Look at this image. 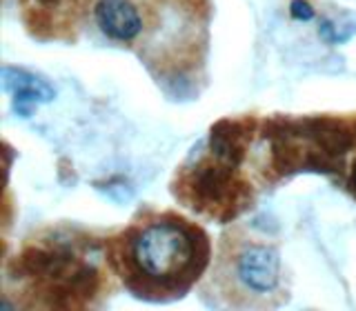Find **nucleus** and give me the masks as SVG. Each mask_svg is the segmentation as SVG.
<instances>
[{
  "label": "nucleus",
  "instance_id": "f257e3e1",
  "mask_svg": "<svg viewBox=\"0 0 356 311\" xmlns=\"http://www.w3.org/2000/svg\"><path fill=\"white\" fill-rule=\"evenodd\" d=\"M120 258L127 285L143 294H181L209 258L207 236L174 214L154 216L122 233ZM140 294V296H143Z\"/></svg>",
  "mask_w": 356,
  "mask_h": 311
},
{
  "label": "nucleus",
  "instance_id": "f03ea898",
  "mask_svg": "<svg viewBox=\"0 0 356 311\" xmlns=\"http://www.w3.org/2000/svg\"><path fill=\"white\" fill-rule=\"evenodd\" d=\"M220 283L227 296L243 305H272L283 294V267L276 247L256 240H236L222 251Z\"/></svg>",
  "mask_w": 356,
  "mask_h": 311
},
{
  "label": "nucleus",
  "instance_id": "7ed1b4c3",
  "mask_svg": "<svg viewBox=\"0 0 356 311\" xmlns=\"http://www.w3.org/2000/svg\"><path fill=\"white\" fill-rule=\"evenodd\" d=\"M3 87L11 96L14 111L22 118H29L33 109L51 103L56 98V89L49 85L47 78L22 69V67H3Z\"/></svg>",
  "mask_w": 356,
  "mask_h": 311
},
{
  "label": "nucleus",
  "instance_id": "20e7f679",
  "mask_svg": "<svg viewBox=\"0 0 356 311\" xmlns=\"http://www.w3.org/2000/svg\"><path fill=\"white\" fill-rule=\"evenodd\" d=\"M94 18L98 29L114 42H134L145 29L140 9L131 0H98Z\"/></svg>",
  "mask_w": 356,
  "mask_h": 311
},
{
  "label": "nucleus",
  "instance_id": "39448f33",
  "mask_svg": "<svg viewBox=\"0 0 356 311\" xmlns=\"http://www.w3.org/2000/svg\"><path fill=\"white\" fill-rule=\"evenodd\" d=\"M356 33V14L354 11H341V14L327 16L321 20L318 36L327 44H343Z\"/></svg>",
  "mask_w": 356,
  "mask_h": 311
},
{
  "label": "nucleus",
  "instance_id": "423d86ee",
  "mask_svg": "<svg viewBox=\"0 0 356 311\" xmlns=\"http://www.w3.org/2000/svg\"><path fill=\"white\" fill-rule=\"evenodd\" d=\"M289 16H292L294 20H312L316 16V11L314 7H312L307 0H292V5H289Z\"/></svg>",
  "mask_w": 356,
  "mask_h": 311
},
{
  "label": "nucleus",
  "instance_id": "0eeeda50",
  "mask_svg": "<svg viewBox=\"0 0 356 311\" xmlns=\"http://www.w3.org/2000/svg\"><path fill=\"white\" fill-rule=\"evenodd\" d=\"M352 187H354V192H356V162H354V169H352Z\"/></svg>",
  "mask_w": 356,
  "mask_h": 311
}]
</instances>
